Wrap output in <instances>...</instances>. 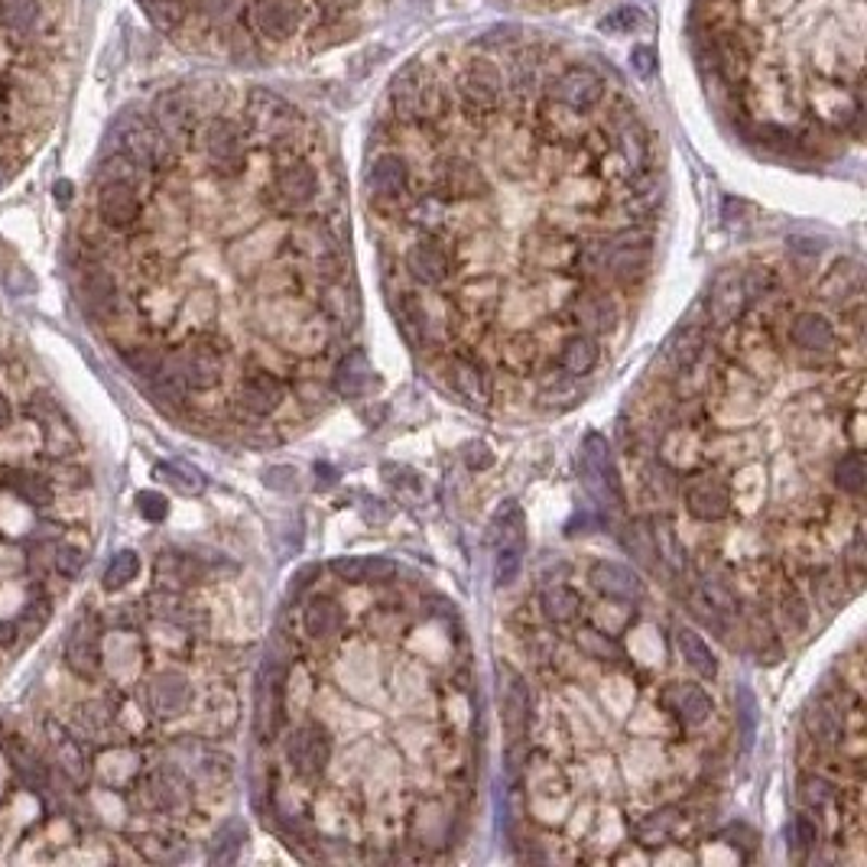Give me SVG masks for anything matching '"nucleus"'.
I'll return each mask as SVG.
<instances>
[{"label": "nucleus", "instance_id": "nucleus-1", "mask_svg": "<svg viewBox=\"0 0 867 867\" xmlns=\"http://www.w3.org/2000/svg\"><path fill=\"white\" fill-rule=\"evenodd\" d=\"M689 46L751 147L832 160L862 137L865 0H692Z\"/></svg>", "mask_w": 867, "mask_h": 867}, {"label": "nucleus", "instance_id": "nucleus-2", "mask_svg": "<svg viewBox=\"0 0 867 867\" xmlns=\"http://www.w3.org/2000/svg\"><path fill=\"white\" fill-rule=\"evenodd\" d=\"M407 0H140L179 49L227 66L306 62L361 39Z\"/></svg>", "mask_w": 867, "mask_h": 867}, {"label": "nucleus", "instance_id": "nucleus-3", "mask_svg": "<svg viewBox=\"0 0 867 867\" xmlns=\"http://www.w3.org/2000/svg\"><path fill=\"white\" fill-rule=\"evenodd\" d=\"M79 39V0H0V169L52 120Z\"/></svg>", "mask_w": 867, "mask_h": 867}, {"label": "nucleus", "instance_id": "nucleus-4", "mask_svg": "<svg viewBox=\"0 0 867 867\" xmlns=\"http://www.w3.org/2000/svg\"><path fill=\"white\" fill-rule=\"evenodd\" d=\"M400 263L403 273L420 286H445L461 270L458 250L442 237H407Z\"/></svg>", "mask_w": 867, "mask_h": 867}, {"label": "nucleus", "instance_id": "nucleus-5", "mask_svg": "<svg viewBox=\"0 0 867 867\" xmlns=\"http://www.w3.org/2000/svg\"><path fill=\"white\" fill-rule=\"evenodd\" d=\"M169 361L176 364L186 390H196V394L215 390L221 374H224V348L215 338H196L186 348H179L176 354H169Z\"/></svg>", "mask_w": 867, "mask_h": 867}, {"label": "nucleus", "instance_id": "nucleus-6", "mask_svg": "<svg viewBox=\"0 0 867 867\" xmlns=\"http://www.w3.org/2000/svg\"><path fill=\"white\" fill-rule=\"evenodd\" d=\"M331 751H335V748H331L328 731L323 725H313V722L293 728L290 738H286V763H290L293 773L303 776V780H316V776H323V770L331 763Z\"/></svg>", "mask_w": 867, "mask_h": 867}, {"label": "nucleus", "instance_id": "nucleus-7", "mask_svg": "<svg viewBox=\"0 0 867 867\" xmlns=\"http://www.w3.org/2000/svg\"><path fill=\"white\" fill-rule=\"evenodd\" d=\"M682 501H686V511L702 524H718L731 514V488L725 478L712 471L692 474L682 488Z\"/></svg>", "mask_w": 867, "mask_h": 867}, {"label": "nucleus", "instance_id": "nucleus-8", "mask_svg": "<svg viewBox=\"0 0 867 867\" xmlns=\"http://www.w3.org/2000/svg\"><path fill=\"white\" fill-rule=\"evenodd\" d=\"M283 400H286V384L280 374H273L267 367L247 371L237 384V407L254 420L273 417L283 407Z\"/></svg>", "mask_w": 867, "mask_h": 867}, {"label": "nucleus", "instance_id": "nucleus-9", "mask_svg": "<svg viewBox=\"0 0 867 867\" xmlns=\"http://www.w3.org/2000/svg\"><path fill=\"white\" fill-rule=\"evenodd\" d=\"M751 290L745 280V270H725L708 293V323L718 328H731L741 323V316L751 306Z\"/></svg>", "mask_w": 867, "mask_h": 867}, {"label": "nucleus", "instance_id": "nucleus-10", "mask_svg": "<svg viewBox=\"0 0 867 867\" xmlns=\"http://www.w3.org/2000/svg\"><path fill=\"white\" fill-rule=\"evenodd\" d=\"M283 686L286 676L277 663H267L257 682V715H254V728L260 741H273L283 722Z\"/></svg>", "mask_w": 867, "mask_h": 867}, {"label": "nucleus", "instance_id": "nucleus-11", "mask_svg": "<svg viewBox=\"0 0 867 867\" xmlns=\"http://www.w3.org/2000/svg\"><path fill=\"white\" fill-rule=\"evenodd\" d=\"M789 344L796 354H802L809 361H822V358L835 354L839 335L822 313H799L789 326Z\"/></svg>", "mask_w": 867, "mask_h": 867}, {"label": "nucleus", "instance_id": "nucleus-12", "mask_svg": "<svg viewBox=\"0 0 867 867\" xmlns=\"http://www.w3.org/2000/svg\"><path fill=\"white\" fill-rule=\"evenodd\" d=\"M659 705L679 725H686V728H702L712 718V712H715L708 692L702 686H695V682H672V686H666L659 692Z\"/></svg>", "mask_w": 867, "mask_h": 867}, {"label": "nucleus", "instance_id": "nucleus-13", "mask_svg": "<svg viewBox=\"0 0 867 867\" xmlns=\"http://www.w3.org/2000/svg\"><path fill=\"white\" fill-rule=\"evenodd\" d=\"M147 702H150V712L160 715V718H176L189 708L192 702V686L189 679L179 672V669H163L150 679L147 686Z\"/></svg>", "mask_w": 867, "mask_h": 867}, {"label": "nucleus", "instance_id": "nucleus-14", "mask_svg": "<svg viewBox=\"0 0 867 867\" xmlns=\"http://www.w3.org/2000/svg\"><path fill=\"white\" fill-rule=\"evenodd\" d=\"M82 303L95 319H110L120 306V286L117 277L110 273L105 263L89 260L82 270Z\"/></svg>", "mask_w": 867, "mask_h": 867}, {"label": "nucleus", "instance_id": "nucleus-15", "mask_svg": "<svg viewBox=\"0 0 867 867\" xmlns=\"http://www.w3.org/2000/svg\"><path fill=\"white\" fill-rule=\"evenodd\" d=\"M588 582H591L605 598L621 601V605H634V601L644 598V585H641V578H637L628 565H621V562H608V559L595 562L591 572H588Z\"/></svg>", "mask_w": 867, "mask_h": 867}, {"label": "nucleus", "instance_id": "nucleus-16", "mask_svg": "<svg viewBox=\"0 0 867 867\" xmlns=\"http://www.w3.org/2000/svg\"><path fill=\"white\" fill-rule=\"evenodd\" d=\"M501 722L511 745H520L530 728V689L527 682L507 669V686L501 689Z\"/></svg>", "mask_w": 867, "mask_h": 867}, {"label": "nucleus", "instance_id": "nucleus-17", "mask_svg": "<svg viewBox=\"0 0 867 867\" xmlns=\"http://www.w3.org/2000/svg\"><path fill=\"white\" fill-rule=\"evenodd\" d=\"M344 631V614L335 598L328 595H313L303 608V634L313 644H331Z\"/></svg>", "mask_w": 867, "mask_h": 867}, {"label": "nucleus", "instance_id": "nucleus-18", "mask_svg": "<svg viewBox=\"0 0 867 867\" xmlns=\"http://www.w3.org/2000/svg\"><path fill=\"white\" fill-rule=\"evenodd\" d=\"M331 387H335V394L344 397V400H361V397L371 394V387H374V367H371V361L364 358V351H351V354H344V358L335 364Z\"/></svg>", "mask_w": 867, "mask_h": 867}, {"label": "nucleus", "instance_id": "nucleus-19", "mask_svg": "<svg viewBox=\"0 0 867 867\" xmlns=\"http://www.w3.org/2000/svg\"><path fill=\"white\" fill-rule=\"evenodd\" d=\"M819 296L832 306H848L862 300V267L858 260H835L819 280Z\"/></svg>", "mask_w": 867, "mask_h": 867}, {"label": "nucleus", "instance_id": "nucleus-20", "mask_svg": "<svg viewBox=\"0 0 867 867\" xmlns=\"http://www.w3.org/2000/svg\"><path fill=\"white\" fill-rule=\"evenodd\" d=\"M448 380H452L455 394H458L461 400L474 403V407H484V403L491 400L488 374H484V367H481L474 358H468V354H455V358H448Z\"/></svg>", "mask_w": 867, "mask_h": 867}, {"label": "nucleus", "instance_id": "nucleus-21", "mask_svg": "<svg viewBox=\"0 0 867 867\" xmlns=\"http://www.w3.org/2000/svg\"><path fill=\"white\" fill-rule=\"evenodd\" d=\"M331 572L348 582V585H364V582H390L397 575V562L384 559V555H348V559H335Z\"/></svg>", "mask_w": 867, "mask_h": 867}, {"label": "nucleus", "instance_id": "nucleus-22", "mask_svg": "<svg viewBox=\"0 0 867 867\" xmlns=\"http://www.w3.org/2000/svg\"><path fill=\"white\" fill-rule=\"evenodd\" d=\"M572 319L585 335H601L618 323V306L605 293H578L572 303Z\"/></svg>", "mask_w": 867, "mask_h": 867}, {"label": "nucleus", "instance_id": "nucleus-23", "mask_svg": "<svg viewBox=\"0 0 867 867\" xmlns=\"http://www.w3.org/2000/svg\"><path fill=\"white\" fill-rule=\"evenodd\" d=\"M66 663L75 676L82 679H98L102 672V644L98 634L89 628H75L69 644H66Z\"/></svg>", "mask_w": 867, "mask_h": 867}, {"label": "nucleus", "instance_id": "nucleus-24", "mask_svg": "<svg viewBox=\"0 0 867 867\" xmlns=\"http://www.w3.org/2000/svg\"><path fill=\"white\" fill-rule=\"evenodd\" d=\"M802 722H806V735H809V741L819 745V748H835V745H842V738H845V722H842L839 708H835L829 699H819V702L806 712Z\"/></svg>", "mask_w": 867, "mask_h": 867}, {"label": "nucleus", "instance_id": "nucleus-25", "mask_svg": "<svg viewBox=\"0 0 867 867\" xmlns=\"http://www.w3.org/2000/svg\"><path fill=\"white\" fill-rule=\"evenodd\" d=\"M702 348H705V331L702 328L676 331V338L666 344V354H663V361L669 364V377H686L695 367V361L702 358Z\"/></svg>", "mask_w": 867, "mask_h": 867}, {"label": "nucleus", "instance_id": "nucleus-26", "mask_svg": "<svg viewBox=\"0 0 867 867\" xmlns=\"http://www.w3.org/2000/svg\"><path fill=\"white\" fill-rule=\"evenodd\" d=\"M598 361H601V348H598L595 335H585V331L565 338V344L559 351V364L569 377H588L598 367Z\"/></svg>", "mask_w": 867, "mask_h": 867}, {"label": "nucleus", "instance_id": "nucleus-27", "mask_svg": "<svg viewBox=\"0 0 867 867\" xmlns=\"http://www.w3.org/2000/svg\"><path fill=\"white\" fill-rule=\"evenodd\" d=\"M585 601L575 588L569 585H549L540 591V611L546 621L552 624H575L578 614H582Z\"/></svg>", "mask_w": 867, "mask_h": 867}, {"label": "nucleus", "instance_id": "nucleus-28", "mask_svg": "<svg viewBox=\"0 0 867 867\" xmlns=\"http://www.w3.org/2000/svg\"><path fill=\"white\" fill-rule=\"evenodd\" d=\"M156 575L163 585H169V591H176L179 585L199 582L206 575V565L192 555H183V552H163L156 562Z\"/></svg>", "mask_w": 867, "mask_h": 867}, {"label": "nucleus", "instance_id": "nucleus-29", "mask_svg": "<svg viewBox=\"0 0 867 867\" xmlns=\"http://www.w3.org/2000/svg\"><path fill=\"white\" fill-rule=\"evenodd\" d=\"M676 647H679L682 659H686L699 676H705V679H715V676H718V659H715V653H712V647H708L692 628H679V631H676Z\"/></svg>", "mask_w": 867, "mask_h": 867}, {"label": "nucleus", "instance_id": "nucleus-30", "mask_svg": "<svg viewBox=\"0 0 867 867\" xmlns=\"http://www.w3.org/2000/svg\"><path fill=\"white\" fill-rule=\"evenodd\" d=\"M780 624L789 637H799L809 631V621H812V611H809V601L802 598L799 588H783L780 595Z\"/></svg>", "mask_w": 867, "mask_h": 867}, {"label": "nucleus", "instance_id": "nucleus-31", "mask_svg": "<svg viewBox=\"0 0 867 867\" xmlns=\"http://www.w3.org/2000/svg\"><path fill=\"white\" fill-rule=\"evenodd\" d=\"M832 478H835V488H842L845 494H865L867 488V461L865 455H862V448H852V452H845L839 461H835V468H832Z\"/></svg>", "mask_w": 867, "mask_h": 867}, {"label": "nucleus", "instance_id": "nucleus-32", "mask_svg": "<svg viewBox=\"0 0 867 867\" xmlns=\"http://www.w3.org/2000/svg\"><path fill=\"white\" fill-rule=\"evenodd\" d=\"M679 812L676 809H663V812H651V816H644L637 825H634V832H637V839H641V845H663V842H669L676 832H679Z\"/></svg>", "mask_w": 867, "mask_h": 867}, {"label": "nucleus", "instance_id": "nucleus-33", "mask_svg": "<svg viewBox=\"0 0 867 867\" xmlns=\"http://www.w3.org/2000/svg\"><path fill=\"white\" fill-rule=\"evenodd\" d=\"M575 647L585 653L588 659H595V663H618V659H624L621 644L614 637L595 631V628H578L575 631Z\"/></svg>", "mask_w": 867, "mask_h": 867}, {"label": "nucleus", "instance_id": "nucleus-34", "mask_svg": "<svg viewBox=\"0 0 867 867\" xmlns=\"http://www.w3.org/2000/svg\"><path fill=\"white\" fill-rule=\"evenodd\" d=\"M323 286H328L326 296H323V316H326L328 323L351 326V319H358V306H354L351 293L344 290L341 277H338V280H328Z\"/></svg>", "mask_w": 867, "mask_h": 867}, {"label": "nucleus", "instance_id": "nucleus-35", "mask_svg": "<svg viewBox=\"0 0 867 867\" xmlns=\"http://www.w3.org/2000/svg\"><path fill=\"white\" fill-rule=\"evenodd\" d=\"M56 760H59V766H62V773H66L69 780H75V783L89 780L92 763H89L85 748L79 745V738H72V735L56 738Z\"/></svg>", "mask_w": 867, "mask_h": 867}, {"label": "nucleus", "instance_id": "nucleus-36", "mask_svg": "<svg viewBox=\"0 0 867 867\" xmlns=\"http://www.w3.org/2000/svg\"><path fill=\"white\" fill-rule=\"evenodd\" d=\"M7 488H10L20 501H26V504H33V507H49V504H52V484H49L46 478H39V474H26V471L10 474V478H7Z\"/></svg>", "mask_w": 867, "mask_h": 867}, {"label": "nucleus", "instance_id": "nucleus-37", "mask_svg": "<svg viewBox=\"0 0 867 867\" xmlns=\"http://www.w3.org/2000/svg\"><path fill=\"white\" fill-rule=\"evenodd\" d=\"M835 796H839L835 783H829L822 773H806L799 780V799L806 802L809 812H825L835 802Z\"/></svg>", "mask_w": 867, "mask_h": 867}, {"label": "nucleus", "instance_id": "nucleus-38", "mask_svg": "<svg viewBox=\"0 0 867 867\" xmlns=\"http://www.w3.org/2000/svg\"><path fill=\"white\" fill-rule=\"evenodd\" d=\"M328 323L326 316L323 319H300L296 326H293V331L286 335V341L290 344H296L300 351H309V354H316V351H323L328 344Z\"/></svg>", "mask_w": 867, "mask_h": 867}, {"label": "nucleus", "instance_id": "nucleus-39", "mask_svg": "<svg viewBox=\"0 0 867 867\" xmlns=\"http://www.w3.org/2000/svg\"><path fill=\"white\" fill-rule=\"evenodd\" d=\"M653 546H656V552L663 555V562H666L672 572H682V569H686V546L679 542L676 530H672L666 520H656V524H653Z\"/></svg>", "mask_w": 867, "mask_h": 867}, {"label": "nucleus", "instance_id": "nucleus-40", "mask_svg": "<svg viewBox=\"0 0 867 867\" xmlns=\"http://www.w3.org/2000/svg\"><path fill=\"white\" fill-rule=\"evenodd\" d=\"M137 572H140V555L133 552V549H120V552H114L108 562V569H105V588L108 591H117V588H124V585H130L133 578H137Z\"/></svg>", "mask_w": 867, "mask_h": 867}, {"label": "nucleus", "instance_id": "nucleus-41", "mask_svg": "<svg viewBox=\"0 0 867 867\" xmlns=\"http://www.w3.org/2000/svg\"><path fill=\"white\" fill-rule=\"evenodd\" d=\"M124 364H127L137 377L150 380V377H156V371H160V364H163V354H160L156 348H150V344H133L130 351H124Z\"/></svg>", "mask_w": 867, "mask_h": 867}, {"label": "nucleus", "instance_id": "nucleus-42", "mask_svg": "<svg viewBox=\"0 0 867 867\" xmlns=\"http://www.w3.org/2000/svg\"><path fill=\"white\" fill-rule=\"evenodd\" d=\"M30 420H36L43 430H49V426L66 423V413H62V407L56 403V397H49V394H36V397L30 400Z\"/></svg>", "mask_w": 867, "mask_h": 867}, {"label": "nucleus", "instance_id": "nucleus-43", "mask_svg": "<svg viewBox=\"0 0 867 867\" xmlns=\"http://www.w3.org/2000/svg\"><path fill=\"white\" fill-rule=\"evenodd\" d=\"M520 565H524V546H501L497 549V565H494L497 585H511L520 575Z\"/></svg>", "mask_w": 867, "mask_h": 867}, {"label": "nucleus", "instance_id": "nucleus-44", "mask_svg": "<svg viewBox=\"0 0 867 867\" xmlns=\"http://www.w3.org/2000/svg\"><path fill=\"white\" fill-rule=\"evenodd\" d=\"M52 565H56V572L62 578H75L82 572V565H85V552L79 546H72V542H59L52 549Z\"/></svg>", "mask_w": 867, "mask_h": 867}, {"label": "nucleus", "instance_id": "nucleus-45", "mask_svg": "<svg viewBox=\"0 0 867 867\" xmlns=\"http://www.w3.org/2000/svg\"><path fill=\"white\" fill-rule=\"evenodd\" d=\"M624 546L644 562V565H651L653 555H656V546H653V530L644 524V520H637V524H631L628 527V537H624Z\"/></svg>", "mask_w": 867, "mask_h": 867}, {"label": "nucleus", "instance_id": "nucleus-46", "mask_svg": "<svg viewBox=\"0 0 867 867\" xmlns=\"http://www.w3.org/2000/svg\"><path fill=\"white\" fill-rule=\"evenodd\" d=\"M241 839H244V832H241V825H227V829H221L215 839V848H212V862L215 865H227V862H234L237 858V852H241Z\"/></svg>", "mask_w": 867, "mask_h": 867}, {"label": "nucleus", "instance_id": "nucleus-47", "mask_svg": "<svg viewBox=\"0 0 867 867\" xmlns=\"http://www.w3.org/2000/svg\"><path fill=\"white\" fill-rule=\"evenodd\" d=\"M137 511H140L143 520L160 524V520H166V514H169V501H166L163 494H156V491H140V494H137Z\"/></svg>", "mask_w": 867, "mask_h": 867}, {"label": "nucleus", "instance_id": "nucleus-48", "mask_svg": "<svg viewBox=\"0 0 867 867\" xmlns=\"http://www.w3.org/2000/svg\"><path fill=\"white\" fill-rule=\"evenodd\" d=\"M504 3L517 10H530V13H555V10H572V7L595 3V0H504Z\"/></svg>", "mask_w": 867, "mask_h": 867}, {"label": "nucleus", "instance_id": "nucleus-49", "mask_svg": "<svg viewBox=\"0 0 867 867\" xmlns=\"http://www.w3.org/2000/svg\"><path fill=\"white\" fill-rule=\"evenodd\" d=\"M793 829H796V845L799 848H816L819 845V822H816L812 812H799Z\"/></svg>", "mask_w": 867, "mask_h": 867}, {"label": "nucleus", "instance_id": "nucleus-50", "mask_svg": "<svg viewBox=\"0 0 867 867\" xmlns=\"http://www.w3.org/2000/svg\"><path fill=\"white\" fill-rule=\"evenodd\" d=\"M143 845H147V858L150 862H166V858H176L179 855V842L176 839L156 835V839H147Z\"/></svg>", "mask_w": 867, "mask_h": 867}, {"label": "nucleus", "instance_id": "nucleus-51", "mask_svg": "<svg viewBox=\"0 0 867 867\" xmlns=\"http://www.w3.org/2000/svg\"><path fill=\"white\" fill-rule=\"evenodd\" d=\"M848 565L855 569V575H862V565H865V537L858 534V540L852 542L848 549Z\"/></svg>", "mask_w": 867, "mask_h": 867}, {"label": "nucleus", "instance_id": "nucleus-52", "mask_svg": "<svg viewBox=\"0 0 867 867\" xmlns=\"http://www.w3.org/2000/svg\"><path fill=\"white\" fill-rule=\"evenodd\" d=\"M16 641H20V624L16 621H3L0 624V647H10Z\"/></svg>", "mask_w": 867, "mask_h": 867}, {"label": "nucleus", "instance_id": "nucleus-53", "mask_svg": "<svg viewBox=\"0 0 867 867\" xmlns=\"http://www.w3.org/2000/svg\"><path fill=\"white\" fill-rule=\"evenodd\" d=\"M10 420H13V407H10V400L0 394V430H7V426H10Z\"/></svg>", "mask_w": 867, "mask_h": 867}, {"label": "nucleus", "instance_id": "nucleus-54", "mask_svg": "<svg viewBox=\"0 0 867 867\" xmlns=\"http://www.w3.org/2000/svg\"><path fill=\"white\" fill-rule=\"evenodd\" d=\"M0 738H3V725H0Z\"/></svg>", "mask_w": 867, "mask_h": 867}]
</instances>
